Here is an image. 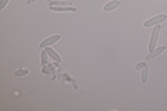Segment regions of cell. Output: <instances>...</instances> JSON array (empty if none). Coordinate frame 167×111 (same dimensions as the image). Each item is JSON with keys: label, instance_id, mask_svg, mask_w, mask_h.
Segmentation results:
<instances>
[{"label": "cell", "instance_id": "cell-1", "mask_svg": "<svg viewBox=\"0 0 167 111\" xmlns=\"http://www.w3.org/2000/svg\"><path fill=\"white\" fill-rule=\"evenodd\" d=\"M159 33H160V26L155 25V29L152 31V35H151V42H149V53H152L155 49H156V43H157V39H159Z\"/></svg>", "mask_w": 167, "mask_h": 111}, {"label": "cell", "instance_id": "cell-2", "mask_svg": "<svg viewBox=\"0 0 167 111\" xmlns=\"http://www.w3.org/2000/svg\"><path fill=\"white\" fill-rule=\"evenodd\" d=\"M167 20V15L166 14H159V15L153 17V18H151V20H148L146 22H144V26L145 28H149V26H155L157 25L159 22H163V21Z\"/></svg>", "mask_w": 167, "mask_h": 111}, {"label": "cell", "instance_id": "cell-3", "mask_svg": "<svg viewBox=\"0 0 167 111\" xmlns=\"http://www.w3.org/2000/svg\"><path fill=\"white\" fill-rule=\"evenodd\" d=\"M57 40H60V35H53V36H49L47 39H45V40H42V43H40V46H42L43 49L45 47H49L50 45H54Z\"/></svg>", "mask_w": 167, "mask_h": 111}, {"label": "cell", "instance_id": "cell-4", "mask_svg": "<svg viewBox=\"0 0 167 111\" xmlns=\"http://www.w3.org/2000/svg\"><path fill=\"white\" fill-rule=\"evenodd\" d=\"M45 50L47 52V54H49L53 60H56V62H60V61H61V57H60V56L57 54V53H56L54 50L52 49V47H45Z\"/></svg>", "mask_w": 167, "mask_h": 111}, {"label": "cell", "instance_id": "cell-5", "mask_svg": "<svg viewBox=\"0 0 167 111\" xmlns=\"http://www.w3.org/2000/svg\"><path fill=\"white\" fill-rule=\"evenodd\" d=\"M118 6H120V2H118V0H111L110 3H107L105 6V11H111V10H114V8H117Z\"/></svg>", "mask_w": 167, "mask_h": 111}, {"label": "cell", "instance_id": "cell-6", "mask_svg": "<svg viewBox=\"0 0 167 111\" xmlns=\"http://www.w3.org/2000/svg\"><path fill=\"white\" fill-rule=\"evenodd\" d=\"M50 10H52V11H71V13L77 11L75 7H72V6H67V7H50Z\"/></svg>", "mask_w": 167, "mask_h": 111}, {"label": "cell", "instance_id": "cell-7", "mask_svg": "<svg viewBox=\"0 0 167 111\" xmlns=\"http://www.w3.org/2000/svg\"><path fill=\"white\" fill-rule=\"evenodd\" d=\"M166 50V47L164 46H160V47H157V49H155L152 53H149V56H148V59H153V57H156V56L162 54V53Z\"/></svg>", "mask_w": 167, "mask_h": 111}, {"label": "cell", "instance_id": "cell-8", "mask_svg": "<svg viewBox=\"0 0 167 111\" xmlns=\"http://www.w3.org/2000/svg\"><path fill=\"white\" fill-rule=\"evenodd\" d=\"M148 75H149V71H148V67L145 66L144 68H142V82H146L148 81Z\"/></svg>", "mask_w": 167, "mask_h": 111}, {"label": "cell", "instance_id": "cell-9", "mask_svg": "<svg viewBox=\"0 0 167 111\" xmlns=\"http://www.w3.org/2000/svg\"><path fill=\"white\" fill-rule=\"evenodd\" d=\"M30 74V71L28 69H18V71H16V76H25V75H28Z\"/></svg>", "mask_w": 167, "mask_h": 111}, {"label": "cell", "instance_id": "cell-10", "mask_svg": "<svg viewBox=\"0 0 167 111\" xmlns=\"http://www.w3.org/2000/svg\"><path fill=\"white\" fill-rule=\"evenodd\" d=\"M40 56H42V66L45 67V64L47 62V56H49V54H47V52H46L45 49H43V52H42V54H40Z\"/></svg>", "mask_w": 167, "mask_h": 111}, {"label": "cell", "instance_id": "cell-11", "mask_svg": "<svg viewBox=\"0 0 167 111\" xmlns=\"http://www.w3.org/2000/svg\"><path fill=\"white\" fill-rule=\"evenodd\" d=\"M145 66H146V64H145V62L142 61V62H138V64H137V67H135V68H137V69H142Z\"/></svg>", "mask_w": 167, "mask_h": 111}, {"label": "cell", "instance_id": "cell-12", "mask_svg": "<svg viewBox=\"0 0 167 111\" xmlns=\"http://www.w3.org/2000/svg\"><path fill=\"white\" fill-rule=\"evenodd\" d=\"M7 3H9V0H2V3H0V10H3Z\"/></svg>", "mask_w": 167, "mask_h": 111}, {"label": "cell", "instance_id": "cell-13", "mask_svg": "<svg viewBox=\"0 0 167 111\" xmlns=\"http://www.w3.org/2000/svg\"><path fill=\"white\" fill-rule=\"evenodd\" d=\"M35 2H38V0H26V3H28V4H33Z\"/></svg>", "mask_w": 167, "mask_h": 111}]
</instances>
